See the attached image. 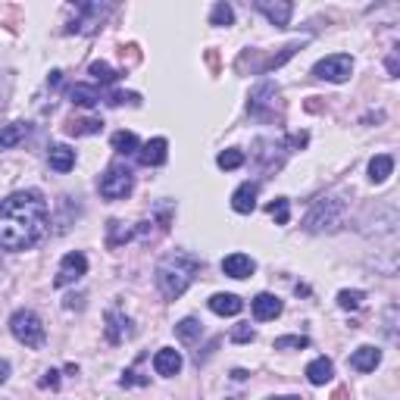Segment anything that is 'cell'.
<instances>
[{
    "label": "cell",
    "instance_id": "1",
    "mask_svg": "<svg viewBox=\"0 0 400 400\" xmlns=\"http://www.w3.org/2000/svg\"><path fill=\"white\" fill-rule=\"evenodd\" d=\"M50 229V210L38 188L13 191L0 200V250H32L44 241Z\"/></svg>",
    "mask_w": 400,
    "mask_h": 400
},
{
    "label": "cell",
    "instance_id": "2",
    "mask_svg": "<svg viewBox=\"0 0 400 400\" xmlns=\"http://www.w3.org/2000/svg\"><path fill=\"white\" fill-rule=\"evenodd\" d=\"M200 269H203V263L198 257H191V253H185V250H176V253H166V257L157 263L154 281H157L159 294H163L166 301H178V297L194 285Z\"/></svg>",
    "mask_w": 400,
    "mask_h": 400
},
{
    "label": "cell",
    "instance_id": "3",
    "mask_svg": "<svg viewBox=\"0 0 400 400\" xmlns=\"http://www.w3.org/2000/svg\"><path fill=\"white\" fill-rule=\"evenodd\" d=\"M347 216V200L344 198H322L307 216V231H334Z\"/></svg>",
    "mask_w": 400,
    "mask_h": 400
},
{
    "label": "cell",
    "instance_id": "4",
    "mask_svg": "<svg viewBox=\"0 0 400 400\" xmlns=\"http://www.w3.org/2000/svg\"><path fill=\"white\" fill-rule=\"evenodd\" d=\"M10 332H13V338H16L19 344L32 347V351H38V347L47 341L44 325H41L38 313H32V310H16L10 316Z\"/></svg>",
    "mask_w": 400,
    "mask_h": 400
},
{
    "label": "cell",
    "instance_id": "5",
    "mask_svg": "<svg viewBox=\"0 0 400 400\" xmlns=\"http://www.w3.org/2000/svg\"><path fill=\"white\" fill-rule=\"evenodd\" d=\"M97 191H100V198H104V200H126L128 194L135 191L132 169H128V166H122V163H113L110 169L100 176Z\"/></svg>",
    "mask_w": 400,
    "mask_h": 400
},
{
    "label": "cell",
    "instance_id": "6",
    "mask_svg": "<svg viewBox=\"0 0 400 400\" xmlns=\"http://www.w3.org/2000/svg\"><path fill=\"white\" fill-rule=\"evenodd\" d=\"M351 72H353V60H351L347 54L322 56V60H319L316 66H313V75L322 78V82H334V85L347 82V78H351Z\"/></svg>",
    "mask_w": 400,
    "mask_h": 400
},
{
    "label": "cell",
    "instance_id": "7",
    "mask_svg": "<svg viewBox=\"0 0 400 400\" xmlns=\"http://www.w3.org/2000/svg\"><path fill=\"white\" fill-rule=\"evenodd\" d=\"M75 13H78V19L69 25V32L94 35V32H97V25L107 19V13H110V4H78Z\"/></svg>",
    "mask_w": 400,
    "mask_h": 400
},
{
    "label": "cell",
    "instance_id": "8",
    "mask_svg": "<svg viewBox=\"0 0 400 400\" xmlns=\"http://www.w3.org/2000/svg\"><path fill=\"white\" fill-rule=\"evenodd\" d=\"M85 272H88V257H85L82 250H72L60 260V269H56V275H54V288L75 285Z\"/></svg>",
    "mask_w": 400,
    "mask_h": 400
},
{
    "label": "cell",
    "instance_id": "9",
    "mask_svg": "<svg viewBox=\"0 0 400 400\" xmlns=\"http://www.w3.org/2000/svg\"><path fill=\"white\" fill-rule=\"evenodd\" d=\"M253 6H257L269 23L279 25V28H285L291 23V13H294V4H288V0H275V4H272V0H257Z\"/></svg>",
    "mask_w": 400,
    "mask_h": 400
},
{
    "label": "cell",
    "instance_id": "10",
    "mask_svg": "<svg viewBox=\"0 0 400 400\" xmlns=\"http://www.w3.org/2000/svg\"><path fill=\"white\" fill-rule=\"evenodd\" d=\"M169 157V141L166 138H150L147 144L138 147V163L141 166H163Z\"/></svg>",
    "mask_w": 400,
    "mask_h": 400
},
{
    "label": "cell",
    "instance_id": "11",
    "mask_svg": "<svg viewBox=\"0 0 400 400\" xmlns=\"http://www.w3.org/2000/svg\"><path fill=\"white\" fill-rule=\"evenodd\" d=\"M257 194H260L257 181H244V185H238L235 194H231V210L241 213V216L253 213V210H257Z\"/></svg>",
    "mask_w": 400,
    "mask_h": 400
},
{
    "label": "cell",
    "instance_id": "12",
    "mask_svg": "<svg viewBox=\"0 0 400 400\" xmlns=\"http://www.w3.org/2000/svg\"><path fill=\"white\" fill-rule=\"evenodd\" d=\"M181 366H185V360H181V353L176 347H159L157 356H154V369H157V375H163V378L178 375Z\"/></svg>",
    "mask_w": 400,
    "mask_h": 400
},
{
    "label": "cell",
    "instance_id": "13",
    "mask_svg": "<svg viewBox=\"0 0 400 400\" xmlns=\"http://www.w3.org/2000/svg\"><path fill=\"white\" fill-rule=\"evenodd\" d=\"M250 310H253V319H257V322H269V319H275V316H281V301L275 294H257L250 301Z\"/></svg>",
    "mask_w": 400,
    "mask_h": 400
},
{
    "label": "cell",
    "instance_id": "14",
    "mask_svg": "<svg viewBox=\"0 0 400 400\" xmlns=\"http://www.w3.org/2000/svg\"><path fill=\"white\" fill-rule=\"evenodd\" d=\"M275 94H279V85H275V82H269V78H266V82H260L257 88L250 91V100H247V110H250L253 116H263V110H266V107L275 100Z\"/></svg>",
    "mask_w": 400,
    "mask_h": 400
},
{
    "label": "cell",
    "instance_id": "15",
    "mask_svg": "<svg viewBox=\"0 0 400 400\" xmlns=\"http://www.w3.org/2000/svg\"><path fill=\"white\" fill-rule=\"evenodd\" d=\"M222 272L229 275V279H250V275L257 272V263H253L247 253H229V257L222 260Z\"/></svg>",
    "mask_w": 400,
    "mask_h": 400
},
{
    "label": "cell",
    "instance_id": "16",
    "mask_svg": "<svg viewBox=\"0 0 400 400\" xmlns=\"http://www.w3.org/2000/svg\"><path fill=\"white\" fill-rule=\"evenodd\" d=\"M104 319H107V329L104 332H107V341H110V344H122V341L132 334V329H128L132 322H128V319L122 316L119 310H107Z\"/></svg>",
    "mask_w": 400,
    "mask_h": 400
},
{
    "label": "cell",
    "instance_id": "17",
    "mask_svg": "<svg viewBox=\"0 0 400 400\" xmlns=\"http://www.w3.org/2000/svg\"><path fill=\"white\" fill-rule=\"evenodd\" d=\"M47 163L54 172H69L72 166H75V150H72L69 144H54V147L47 150Z\"/></svg>",
    "mask_w": 400,
    "mask_h": 400
},
{
    "label": "cell",
    "instance_id": "18",
    "mask_svg": "<svg viewBox=\"0 0 400 400\" xmlns=\"http://www.w3.org/2000/svg\"><path fill=\"white\" fill-rule=\"evenodd\" d=\"M332 375H334V363L329 360V356H316V360L307 366V382L310 384H329L332 382Z\"/></svg>",
    "mask_w": 400,
    "mask_h": 400
},
{
    "label": "cell",
    "instance_id": "19",
    "mask_svg": "<svg viewBox=\"0 0 400 400\" xmlns=\"http://www.w3.org/2000/svg\"><path fill=\"white\" fill-rule=\"evenodd\" d=\"M210 310L216 316H238L244 310V301L238 294H213L210 297Z\"/></svg>",
    "mask_w": 400,
    "mask_h": 400
},
{
    "label": "cell",
    "instance_id": "20",
    "mask_svg": "<svg viewBox=\"0 0 400 400\" xmlns=\"http://www.w3.org/2000/svg\"><path fill=\"white\" fill-rule=\"evenodd\" d=\"M378 363H382V351H378V347H369V344L353 351V356H351V366L356 372H375Z\"/></svg>",
    "mask_w": 400,
    "mask_h": 400
},
{
    "label": "cell",
    "instance_id": "21",
    "mask_svg": "<svg viewBox=\"0 0 400 400\" xmlns=\"http://www.w3.org/2000/svg\"><path fill=\"white\" fill-rule=\"evenodd\" d=\"M391 172H394V157L391 154H375L369 159V181L382 185V181H388Z\"/></svg>",
    "mask_w": 400,
    "mask_h": 400
},
{
    "label": "cell",
    "instance_id": "22",
    "mask_svg": "<svg viewBox=\"0 0 400 400\" xmlns=\"http://www.w3.org/2000/svg\"><path fill=\"white\" fill-rule=\"evenodd\" d=\"M69 100L75 107H85V110H91V107L100 104V91L94 88V85H72L69 88Z\"/></svg>",
    "mask_w": 400,
    "mask_h": 400
},
{
    "label": "cell",
    "instance_id": "23",
    "mask_svg": "<svg viewBox=\"0 0 400 400\" xmlns=\"http://www.w3.org/2000/svg\"><path fill=\"white\" fill-rule=\"evenodd\" d=\"M25 135H28V126H25V122H13V126H4V128H0V150L16 147L19 141H25Z\"/></svg>",
    "mask_w": 400,
    "mask_h": 400
},
{
    "label": "cell",
    "instance_id": "24",
    "mask_svg": "<svg viewBox=\"0 0 400 400\" xmlns=\"http://www.w3.org/2000/svg\"><path fill=\"white\" fill-rule=\"evenodd\" d=\"M88 75L94 78V82H100V85H113V82H119V75H126V72L113 69L110 63H104V60H94L88 66Z\"/></svg>",
    "mask_w": 400,
    "mask_h": 400
},
{
    "label": "cell",
    "instance_id": "25",
    "mask_svg": "<svg viewBox=\"0 0 400 400\" xmlns=\"http://www.w3.org/2000/svg\"><path fill=\"white\" fill-rule=\"evenodd\" d=\"M110 144H113L116 154H122V157H132V154H138V147H141V141H138L135 132H116L110 138Z\"/></svg>",
    "mask_w": 400,
    "mask_h": 400
},
{
    "label": "cell",
    "instance_id": "26",
    "mask_svg": "<svg viewBox=\"0 0 400 400\" xmlns=\"http://www.w3.org/2000/svg\"><path fill=\"white\" fill-rule=\"evenodd\" d=\"M132 238H135V229H126L119 219H113L110 225H107V244L110 247H119V244L132 241Z\"/></svg>",
    "mask_w": 400,
    "mask_h": 400
},
{
    "label": "cell",
    "instance_id": "27",
    "mask_svg": "<svg viewBox=\"0 0 400 400\" xmlns=\"http://www.w3.org/2000/svg\"><path fill=\"white\" fill-rule=\"evenodd\" d=\"M100 128H104V122H100V119H69V122H66V132L75 135V138H82V135H97Z\"/></svg>",
    "mask_w": 400,
    "mask_h": 400
},
{
    "label": "cell",
    "instance_id": "28",
    "mask_svg": "<svg viewBox=\"0 0 400 400\" xmlns=\"http://www.w3.org/2000/svg\"><path fill=\"white\" fill-rule=\"evenodd\" d=\"M176 334H178V341H185V344H191V341H198L203 329H200V322L194 316H188V319H181V322L176 325Z\"/></svg>",
    "mask_w": 400,
    "mask_h": 400
},
{
    "label": "cell",
    "instance_id": "29",
    "mask_svg": "<svg viewBox=\"0 0 400 400\" xmlns=\"http://www.w3.org/2000/svg\"><path fill=\"white\" fill-rule=\"evenodd\" d=\"M216 166H219V169H225V172L241 169V166H244V150H238V147L222 150V154L216 157Z\"/></svg>",
    "mask_w": 400,
    "mask_h": 400
},
{
    "label": "cell",
    "instance_id": "30",
    "mask_svg": "<svg viewBox=\"0 0 400 400\" xmlns=\"http://www.w3.org/2000/svg\"><path fill=\"white\" fill-rule=\"evenodd\" d=\"M231 23H235V10H231V4L219 0L213 6V13H210V25H231Z\"/></svg>",
    "mask_w": 400,
    "mask_h": 400
},
{
    "label": "cell",
    "instance_id": "31",
    "mask_svg": "<svg viewBox=\"0 0 400 400\" xmlns=\"http://www.w3.org/2000/svg\"><path fill=\"white\" fill-rule=\"evenodd\" d=\"M266 210H269V216H272L279 225H288V219H291V203H288V198H275Z\"/></svg>",
    "mask_w": 400,
    "mask_h": 400
},
{
    "label": "cell",
    "instance_id": "32",
    "mask_svg": "<svg viewBox=\"0 0 400 400\" xmlns=\"http://www.w3.org/2000/svg\"><path fill=\"white\" fill-rule=\"evenodd\" d=\"M275 351H303V347H310V338H303V334H285V338H275Z\"/></svg>",
    "mask_w": 400,
    "mask_h": 400
},
{
    "label": "cell",
    "instance_id": "33",
    "mask_svg": "<svg viewBox=\"0 0 400 400\" xmlns=\"http://www.w3.org/2000/svg\"><path fill=\"white\" fill-rule=\"evenodd\" d=\"M363 301H366V294H363V291H341V294H338V307L341 310H360L363 307Z\"/></svg>",
    "mask_w": 400,
    "mask_h": 400
},
{
    "label": "cell",
    "instance_id": "34",
    "mask_svg": "<svg viewBox=\"0 0 400 400\" xmlns=\"http://www.w3.org/2000/svg\"><path fill=\"white\" fill-rule=\"evenodd\" d=\"M301 44H303V41H294V44H288L285 50H281V54L279 56H272V60H269L266 63V69H279L281 66V63H285V60H291V56H294L297 54V50H301Z\"/></svg>",
    "mask_w": 400,
    "mask_h": 400
},
{
    "label": "cell",
    "instance_id": "35",
    "mask_svg": "<svg viewBox=\"0 0 400 400\" xmlns=\"http://www.w3.org/2000/svg\"><path fill=\"white\" fill-rule=\"evenodd\" d=\"M253 338H257V332H253L247 322H241V325H235V329H231V341H235V344H247V341H253Z\"/></svg>",
    "mask_w": 400,
    "mask_h": 400
},
{
    "label": "cell",
    "instance_id": "36",
    "mask_svg": "<svg viewBox=\"0 0 400 400\" xmlns=\"http://www.w3.org/2000/svg\"><path fill=\"white\" fill-rule=\"evenodd\" d=\"M107 104H110V107H122V104H141V97H138V94H122V91H113L110 97H107Z\"/></svg>",
    "mask_w": 400,
    "mask_h": 400
},
{
    "label": "cell",
    "instance_id": "37",
    "mask_svg": "<svg viewBox=\"0 0 400 400\" xmlns=\"http://www.w3.org/2000/svg\"><path fill=\"white\" fill-rule=\"evenodd\" d=\"M56 384H60V372H56V369H47L44 378H41V388H56Z\"/></svg>",
    "mask_w": 400,
    "mask_h": 400
},
{
    "label": "cell",
    "instance_id": "38",
    "mask_svg": "<svg viewBox=\"0 0 400 400\" xmlns=\"http://www.w3.org/2000/svg\"><path fill=\"white\" fill-rule=\"evenodd\" d=\"M394 316H397V307L391 303V307H388V325H384V329H388V338H391V341H394Z\"/></svg>",
    "mask_w": 400,
    "mask_h": 400
},
{
    "label": "cell",
    "instance_id": "39",
    "mask_svg": "<svg viewBox=\"0 0 400 400\" xmlns=\"http://www.w3.org/2000/svg\"><path fill=\"white\" fill-rule=\"evenodd\" d=\"M6 378H10V363H6V360H0V384H4Z\"/></svg>",
    "mask_w": 400,
    "mask_h": 400
},
{
    "label": "cell",
    "instance_id": "40",
    "mask_svg": "<svg viewBox=\"0 0 400 400\" xmlns=\"http://www.w3.org/2000/svg\"><path fill=\"white\" fill-rule=\"evenodd\" d=\"M388 72H391V75H397V54L388 56Z\"/></svg>",
    "mask_w": 400,
    "mask_h": 400
},
{
    "label": "cell",
    "instance_id": "41",
    "mask_svg": "<svg viewBox=\"0 0 400 400\" xmlns=\"http://www.w3.org/2000/svg\"><path fill=\"white\" fill-rule=\"evenodd\" d=\"M231 378H235V382H244L247 372H244V369H235V372H231Z\"/></svg>",
    "mask_w": 400,
    "mask_h": 400
},
{
    "label": "cell",
    "instance_id": "42",
    "mask_svg": "<svg viewBox=\"0 0 400 400\" xmlns=\"http://www.w3.org/2000/svg\"><path fill=\"white\" fill-rule=\"evenodd\" d=\"M269 400H301V397H294V394H285V397H269Z\"/></svg>",
    "mask_w": 400,
    "mask_h": 400
}]
</instances>
